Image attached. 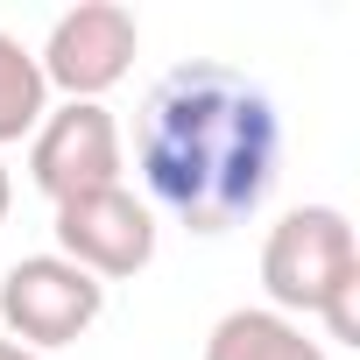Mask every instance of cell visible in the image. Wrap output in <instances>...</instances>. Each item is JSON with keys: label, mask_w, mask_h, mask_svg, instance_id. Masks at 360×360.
I'll use <instances>...</instances> for the list:
<instances>
[{"label": "cell", "mask_w": 360, "mask_h": 360, "mask_svg": "<svg viewBox=\"0 0 360 360\" xmlns=\"http://www.w3.org/2000/svg\"><path fill=\"white\" fill-rule=\"evenodd\" d=\"M134 169L148 184V212H169L205 240L233 233L276 191L283 113L248 71L219 57L169 64L134 113Z\"/></svg>", "instance_id": "cell-1"}, {"label": "cell", "mask_w": 360, "mask_h": 360, "mask_svg": "<svg viewBox=\"0 0 360 360\" xmlns=\"http://www.w3.org/2000/svg\"><path fill=\"white\" fill-rule=\"evenodd\" d=\"M318 325H325V339H332V346H360V283H353V290H339V297L318 311Z\"/></svg>", "instance_id": "cell-9"}, {"label": "cell", "mask_w": 360, "mask_h": 360, "mask_svg": "<svg viewBox=\"0 0 360 360\" xmlns=\"http://www.w3.org/2000/svg\"><path fill=\"white\" fill-rule=\"evenodd\" d=\"M8 205H15V176H8V162H0V219H8Z\"/></svg>", "instance_id": "cell-10"}, {"label": "cell", "mask_w": 360, "mask_h": 360, "mask_svg": "<svg viewBox=\"0 0 360 360\" xmlns=\"http://www.w3.org/2000/svg\"><path fill=\"white\" fill-rule=\"evenodd\" d=\"M50 113V85H43V64L29 43H15L0 29V148L8 141H29Z\"/></svg>", "instance_id": "cell-8"}, {"label": "cell", "mask_w": 360, "mask_h": 360, "mask_svg": "<svg viewBox=\"0 0 360 360\" xmlns=\"http://www.w3.org/2000/svg\"><path fill=\"white\" fill-rule=\"evenodd\" d=\"M50 233H57V255L78 262V269L99 276V283H127V276H141V269L155 262V212H148L127 184L64 198Z\"/></svg>", "instance_id": "cell-6"}, {"label": "cell", "mask_w": 360, "mask_h": 360, "mask_svg": "<svg viewBox=\"0 0 360 360\" xmlns=\"http://www.w3.org/2000/svg\"><path fill=\"white\" fill-rule=\"evenodd\" d=\"M106 311V283L85 276L64 255H22L0 276V325L15 346L50 353V346H78Z\"/></svg>", "instance_id": "cell-3"}, {"label": "cell", "mask_w": 360, "mask_h": 360, "mask_svg": "<svg viewBox=\"0 0 360 360\" xmlns=\"http://www.w3.org/2000/svg\"><path fill=\"white\" fill-rule=\"evenodd\" d=\"M120 162H127V141H120V120L99 99H64L29 134V184L50 205L120 184Z\"/></svg>", "instance_id": "cell-4"}, {"label": "cell", "mask_w": 360, "mask_h": 360, "mask_svg": "<svg viewBox=\"0 0 360 360\" xmlns=\"http://www.w3.org/2000/svg\"><path fill=\"white\" fill-rule=\"evenodd\" d=\"M134 50H141V22L120 0H78L50 22V43H43V85L64 92V99H99L113 92L127 71H134Z\"/></svg>", "instance_id": "cell-5"}, {"label": "cell", "mask_w": 360, "mask_h": 360, "mask_svg": "<svg viewBox=\"0 0 360 360\" xmlns=\"http://www.w3.org/2000/svg\"><path fill=\"white\" fill-rule=\"evenodd\" d=\"M0 360H43V353H29V346H15V339H0Z\"/></svg>", "instance_id": "cell-11"}, {"label": "cell", "mask_w": 360, "mask_h": 360, "mask_svg": "<svg viewBox=\"0 0 360 360\" xmlns=\"http://www.w3.org/2000/svg\"><path fill=\"white\" fill-rule=\"evenodd\" d=\"M205 360H332L297 318L269 311V304H240L205 332Z\"/></svg>", "instance_id": "cell-7"}, {"label": "cell", "mask_w": 360, "mask_h": 360, "mask_svg": "<svg viewBox=\"0 0 360 360\" xmlns=\"http://www.w3.org/2000/svg\"><path fill=\"white\" fill-rule=\"evenodd\" d=\"M353 283H360V240H353V219L339 205H297L269 226V240H262L269 311L304 325Z\"/></svg>", "instance_id": "cell-2"}]
</instances>
